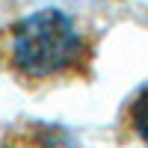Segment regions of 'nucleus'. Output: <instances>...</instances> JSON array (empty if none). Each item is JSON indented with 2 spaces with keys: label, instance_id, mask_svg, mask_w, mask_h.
Masks as SVG:
<instances>
[{
  "label": "nucleus",
  "instance_id": "f257e3e1",
  "mask_svg": "<svg viewBox=\"0 0 148 148\" xmlns=\"http://www.w3.org/2000/svg\"><path fill=\"white\" fill-rule=\"evenodd\" d=\"M95 39L62 9H39L0 30V68L21 83L89 77Z\"/></svg>",
  "mask_w": 148,
  "mask_h": 148
},
{
  "label": "nucleus",
  "instance_id": "f03ea898",
  "mask_svg": "<svg viewBox=\"0 0 148 148\" xmlns=\"http://www.w3.org/2000/svg\"><path fill=\"white\" fill-rule=\"evenodd\" d=\"M125 116H127L130 130H133V133H136V136L148 145V86H142V89L127 101Z\"/></svg>",
  "mask_w": 148,
  "mask_h": 148
}]
</instances>
